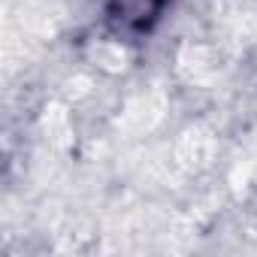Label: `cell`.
Instances as JSON below:
<instances>
[{"label":"cell","mask_w":257,"mask_h":257,"mask_svg":"<svg viewBox=\"0 0 257 257\" xmlns=\"http://www.w3.org/2000/svg\"><path fill=\"white\" fill-rule=\"evenodd\" d=\"M91 58L97 67H103L109 73H121L127 67V49H121L118 43H97L91 49Z\"/></svg>","instance_id":"5"},{"label":"cell","mask_w":257,"mask_h":257,"mask_svg":"<svg viewBox=\"0 0 257 257\" xmlns=\"http://www.w3.org/2000/svg\"><path fill=\"white\" fill-rule=\"evenodd\" d=\"M164 112H167V94L155 88V91H146V94L134 97L124 106V112L118 118V127L131 137H140V134L155 131L164 118Z\"/></svg>","instance_id":"1"},{"label":"cell","mask_w":257,"mask_h":257,"mask_svg":"<svg viewBox=\"0 0 257 257\" xmlns=\"http://www.w3.org/2000/svg\"><path fill=\"white\" fill-rule=\"evenodd\" d=\"M221 64H224L221 52L218 49H209V46H185L182 55H179V73L188 82H197V85L218 79Z\"/></svg>","instance_id":"3"},{"label":"cell","mask_w":257,"mask_h":257,"mask_svg":"<svg viewBox=\"0 0 257 257\" xmlns=\"http://www.w3.org/2000/svg\"><path fill=\"white\" fill-rule=\"evenodd\" d=\"M251 173H254V161H242V164H236L233 173H230V185H233L236 191H242V188L251 182Z\"/></svg>","instance_id":"6"},{"label":"cell","mask_w":257,"mask_h":257,"mask_svg":"<svg viewBox=\"0 0 257 257\" xmlns=\"http://www.w3.org/2000/svg\"><path fill=\"white\" fill-rule=\"evenodd\" d=\"M43 131L49 137L52 146L58 149H67L73 143V131H70V118H67V109L61 103H49L46 106V115H43Z\"/></svg>","instance_id":"4"},{"label":"cell","mask_w":257,"mask_h":257,"mask_svg":"<svg viewBox=\"0 0 257 257\" xmlns=\"http://www.w3.org/2000/svg\"><path fill=\"white\" fill-rule=\"evenodd\" d=\"M88 91H91V79H88V76H76V79L67 82V94H70L73 100H76V97H85Z\"/></svg>","instance_id":"7"},{"label":"cell","mask_w":257,"mask_h":257,"mask_svg":"<svg viewBox=\"0 0 257 257\" xmlns=\"http://www.w3.org/2000/svg\"><path fill=\"white\" fill-rule=\"evenodd\" d=\"M212 155H215V137L206 131V127H188V131L179 137L176 143V161L185 167V170H203L212 164Z\"/></svg>","instance_id":"2"}]
</instances>
